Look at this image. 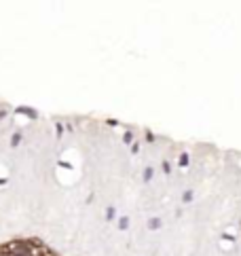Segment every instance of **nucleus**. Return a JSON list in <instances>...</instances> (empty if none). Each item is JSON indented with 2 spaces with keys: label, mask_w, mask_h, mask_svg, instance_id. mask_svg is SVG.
<instances>
[{
  "label": "nucleus",
  "mask_w": 241,
  "mask_h": 256,
  "mask_svg": "<svg viewBox=\"0 0 241 256\" xmlns=\"http://www.w3.org/2000/svg\"><path fill=\"white\" fill-rule=\"evenodd\" d=\"M0 256H55L36 241H11L0 248Z\"/></svg>",
  "instance_id": "f257e3e1"
}]
</instances>
